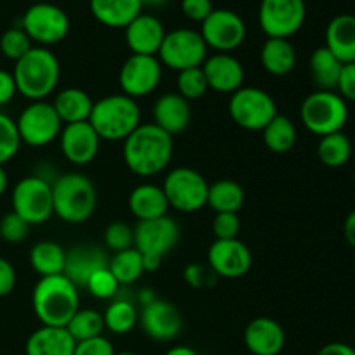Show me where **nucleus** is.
Returning <instances> with one entry per match:
<instances>
[{
    "instance_id": "f257e3e1",
    "label": "nucleus",
    "mask_w": 355,
    "mask_h": 355,
    "mask_svg": "<svg viewBox=\"0 0 355 355\" xmlns=\"http://www.w3.org/2000/svg\"><path fill=\"white\" fill-rule=\"evenodd\" d=\"M173 155V137L155 123H141L123 141L125 165L141 177L158 175Z\"/></svg>"
},
{
    "instance_id": "f03ea898",
    "label": "nucleus",
    "mask_w": 355,
    "mask_h": 355,
    "mask_svg": "<svg viewBox=\"0 0 355 355\" xmlns=\"http://www.w3.org/2000/svg\"><path fill=\"white\" fill-rule=\"evenodd\" d=\"M31 305L42 326L66 328L80 309L78 288L64 274L40 277L33 288Z\"/></svg>"
},
{
    "instance_id": "7ed1b4c3",
    "label": "nucleus",
    "mask_w": 355,
    "mask_h": 355,
    "mask_svg": "<svg viewBox=\"0 0 355 355\" xmlns=\"http://www.w3.org/2000/svg\"><path fill=\"white\" fill-rule=\"evenodd\" d=\"M59 61L49 49L31 47L12 69L16 89L21 96L33 101H45L59 82Z\"/></svg>"
},
{
    "instance_id": "20e7f679",
    "label": "nucleus",
    "mask_w": 355,
    "mask_h": 355,
    "mask_svg": "<svg viewBox=\"0 0 355 355\" xmlns=\"http://www.w3.org/2000/svg\"><path fill=\"white\" fill-rule=\"evenodd\" d=\"M89 123L101 141H125L141 125V110L132 97L111 94L94 103Z\"/></svg>"
},
{
    "instance_id": "39448f33",
    "label": "nucleus",
    "mask_w": 355,
    "mask_h": 355,
    "mask_svg": "<svg viewBox=\"0 0 355 355\" xmlns=\"http://www.w3.org/2000/svg\"><path fill=\"white\" fill-rule=\"evenodd\" d=\"M54 214L68 224H82L96 211L97 193L92 180L82 173H64L52 184Z\"/></svg>"
},
{
    "instance_id": "423d86ee",
    "label": "nucleus",
    "mask_w": 355,
    "mask_h": 355,
    "mask_svg": "<svg viewBox=\"0 0 355 355\" xmlns=\"http://www.w3.org/2000/svg\"><path fill=\"white\" fill-rule=\"evenodd\" d=\"M300 118L307 130L324 137L335 132H342L349 120V106L340 94L315 90L302 103Z\"/></svg>"
},
{
    "instance_id": "0eeeda50",
    "label": "nucleus",
    "mask_w": 355,
    "mask_h": 355,
    "mask_svg": "<svg viewBox=\"0 0 355 355\" xmlns=\"http://www.w3.org/2000/svg\"><path fill=\"white\" fill-rule=\"evenodd\" d=\"M207 58L208 47L203 37L189 28L168 31L158 52L159 62L177 73L189 68H200Z\"/></svg>"
},
{
    "instance_id": "6e6552de",
    "label": "nucleus",
    "mask_w": 355,
    "mask_h": 355,
    "mask_svg": "<svg viewBox=\"0 0 355 355\" xmlns=\"http://www.w3.org/2000/svg\"><path fill=\"white\" fill-rule=\"evenodd\" d=\"M229 114L232 121L245 130H263L277 114L276 101L266 90L257 87H241L229 99Z\"/></svg>"
},
{
    "instance_id": "1a4fd4ad",
    "label": "nucleus",
    "mask_w": 355,
    "mask_h": 355,
    "mask_svg": "<svg viewBox=\"0 0 355 355\" xmlns=\"http://www.w3.org/2000/svg\"><path fill=\"white\" fill-rule=\"evenodd\" d=\"M208 186L210 184L200 172L189 166H177L165 177L162 189L170 207L184 214H193L207 205Z\"/></svg>"
},
{
    "instance_id": "9d476101",
    "label": "nucleus",
    "mask_w": 355,
    "mask_h": 355,
    "mask_svg": "<svg viewBox=\"0 0 355 355\" xmlns=\"http://www.w3.org/2000/svg\"><path fill=\"white\" fill-rule=\"evenodd\" d=\"M12 211L26 224H44L54 214L52 184L38 175L21 179L12 189Z\"/></svg>"
},
{
    "instance_id": "9b49d317",
    "label": "nucleus",
    "mask_w": 355,
    "mask_h": 355,
    "mask_svg": "<svg viewBox=\"0 0 355 355\" xmlns=\"http://www.w3.org/2000/svg\"><path fill=\"white\" fill-rule=\"evenodd\" d=\"M21 28L42 47L64 40L69 33V17L61 7L49 2H37L23 14Z\"/></svg>"
},
{
    "instance_id": "f8f14e48",
    "label": "nucleus",
    "mask_w": 355,
    "mask_h": 355,
    "mask_svg": "<svg viewBox=\"0 0 355 355\" xmlns=\"http://www.w3.org/2000/svg\"><path fill=\"white\" fill-rule=\"evenodd\" d=\"M21 142L31 148H42L59 137L62 130L61 118L55 113L52 103L33 101L23 110L16 121Z\"/></svg>"
},
{
    "instance_id": "ddd939ff",
    "label": "nucleus",
    "mask_w": 355,
    "mask_h": 355,
    "mask_svg": "<svg viewBox=\"0 0 355 355\" xmlns=\"http://www.w3.org/2000/svg\"><path fill=\"white\" fill-rule=\"evenodd\" d=\"M305 0H262L259 21L269 38H290L304 26Z\"/></svg>"
},
{
    "instance_id": "4468645a",
    "label": "nucleus",
    "mask_w": 355,
    "mask_h": 355,
    "mask_svg": "<svg viewBox=\"0 0 355 355\" xmlns=\"http://www.w3.org/2000/svg\"><path fill=\"white\" fill-rule=\"evenodd\" d=\"M200 33L207 47L229 54L245 42L246 24L241 16L232 10L214 9V12L201 23Z\"/></svg>"
},
{
    "instance_id": "2eb2a0df",
    "label": "nucleus",
    "mask_w": 355,
    "mask_h": 355,
    "mask_svg": "<svg viewBox=\"0 0 355 355\" xmlns=\"http://www.w3.org/2000/svg\"><path fill=\"white\" fill-rule=\"evenodd\" d=\"M180 239V229L168 215L139 220L134 227V248L142 255L165 257L172 252Z\"/></svg>"
},
{
    "instance_id": "dca6fc26",
    "label": "nucleus",
    "mask_w": 355,
    "mask_h": 355,
    "mask_svg": "<svg viewBox=\"0 0 355 355\" xmlns=\"http://www.w3.org/2000/svg\"><path fill=\"white\" fill-rule=\"evenodd\" d=\"M162 62L158 55L132 54L120 69V87L132 99L149 96L162 80Z\"/></svg>"
},
{
    "instance_id": "f3484780",
    "label": "nucleus",
    "mask_w": 355,
    "mask_h": 355,
    "mask_svg": "<svg viewBox=\"0 0 355 355\" xmlns=\"http://www.w3.org/2000/svg\"><path fill=\"white\" fill-rule=\"evenodd\" d=\"M252 262V252L238 238L215 239L208 250V266L218 277L225 279H238L246 276Z\"/></svg>"
},
{
    "instance_id": "a211bd4d",
    "label": "nucleus",
    "mask_w": 355,
    "mask_h": 355,
    "mask_svg": "<svg viewBox=\"0 0 355 355\" xmlns=\"http://www.w3.org/2000/svg\"><path fill=\"white\" fill-rule=\"evenodd\" d=\"M139 322L144 335L155 342H170L182 329V318L175 305L159 298L142 305Z\"/></svg>"
},
{
    "instance_id": "6ab92c4d",
    "label": "nucleus",
    "mask_w": 355,
    "mask_h": 355,
    "mask_svg": "<svg viewBox=\"0 0 355 355\" xmlns=\"http://www.w3.org/2000/svg\"><path fill=\"white\" fill-rule=\"evenodd\" d=\"M62 156L75 165H87L99 151L101 139L89 121L64 125L59 134Z\"/></svg>"
},
{
    "instance_id": "aec40b11",
    "label": "nucleus",
    "mask_w": 355,
    "mask_h": 355,
    "mask_svg": "<svg viewBox=\"0 0 355 355\" xmlns=\"http://www.w3.org/2000/svg\"><path fill=\"white\" fill-rule=\"evenodd\" d=\"M203 73L207 78L208 89L222 94H234L239 90L245 82V69L243 64L231 54L210 55L203 62Z\"/></svg>"
},
{
    "instance_id": "412c9836",
    "label": "nucleus",
    "mask_w": 355,
    "mask_h": 355,
    "mask_svg": "<svg viewBox=\"0 0 355 355\" xmlns=\"http://www.w3.org/2000/svg\"><path fill=\"white\" fill-rule=\"evenodd\" d=\"M166 31L162 21L151 14L141 12L127 28L125 40L132 54L158 55Z\"/></svg>"
},
{
    "instance_id": "4be33fe9",
    "label": "nucleus",
    "mask_w": 355,
    "mask_h": 355,
    "mask_svg": "<svg viewBox=\"0 0 355 355\" xmlns=\"http://www.w3.org/2000/svg\"><path fill=\"white\" fill-rule=\"evenodd\" d=\"M246 349L253 355H279L284 349V329L270 318H255L245 328Z\"/></svg>"
},
{
    "instance_id": "5701e85b",
    "label": "nucleus",
    "mask_w": 355,
    "mask_h": 355,
    "mask_svg": "<svg viewBox=\"0 0 355 355\" xmlns=\"http://www.w3.org/2000/svg\"><path fill=\"white\" fill-rule=\"evenodd\" d=\"M153 123L168 135H179L191 123V104L180 94H163L153 107Z\"/></svg>"
},
{
    "instance_id": "b1692460",
    "label": "nucleus",
    "mask_w": 355,
    "mask_h": 355,
    "mask_svg": "<svg viewBox=\"0 0 355 355\" xmlns=\"http://www.w3.org/2000/svg\"><path fill=\"white\" fill-rule=\"evenodd\" d=\"M107 257L97 246L90 245H78L73 246L71 250L66 252V262H64V276L75 284L76 288H85L87 281L92 276L96 270L103 269L107 266Z\"/></svg>"
},
{
    "instance_id": "393cba45",
    "label": "nucleus",
    "mask_w": 355,
    "mask_h": 355,
    "mask_svg": "<svg viewBox=\"0 0 355 355\" xmlns=\"http://www.w3.org/2000/svg\"><path fill=\"white\" fill-rule=\"evenodd\" d=\"M76 342L66 328L42 326L26 340V355H73Z\"/></svg>"
},
{
    "instance_id": "a878e982",
    "label": "nucleus",
    "mask_w": 355,
    "mask_h": 355,
    "mask_svg": "<svg viewBox=\"0 0 355 355\" xmlns=\"http://www.w3.org/2000/svg\"><path fill=\"white\" fill-rule=\"evenodd\" d=\"M326 47L343 62H355V16L340 14L326 28Z\"/></svg>"
},
{
    "instance_id": "bb28decb",
    "label": "nucleus",
    "mask_w": 355,
    "mask_h": 355,
    "mask_svg": "<svg viewBox=\"0 0 355 355\" xmlns=\"http://www.w3.org/2000/svg\"><path fill=\"white\" fill-rule=\"evenodd\" d=\"M90 12L104 26L127 28L142 12L141 0H90Z\"/></svg>"
},
{
    "instance_id": "cd10ccee",
    "label": "nucleus",
    "mask_w": 355,
    "mask_h": 355,
    "mask_svg": "<svg viewBox=\"0 0 355 355\" xmlns=\"http://www.w3.org/2000/svg\"><path fill=\"white\" fill-rule=\"evenodd\" d=\"M128 208L139 220H151L166 215L170 205L162 187L155 184H141L134 187L128 196Z\"/></svg>"
},
{
    "instance_id": "c85d7f7f",
    "label": "nucleus",
    "mask_w": 355,
    "mask_h": 355,
    "mask_svg": "<svg viewBox=\"0 0 355 355\" xmlns=\"http://www.w3.org/2000/svg\"><path fill=\"white\" fill-rule=\"evenodd\" d=\"M52 106H54L58 116L61 118L62 125H69L80 123V121H89L94 107V101L85 90L69 87V89L61 90L54 97Z\"/></svg>"
},
{
    "instance_id": "c756f323",
    "label": "nucleus",
    "mask_w": 355,
    "mask_h": 355,
    "mask_svg": "<svg viewBox=\"0 0 355 355\" xmlns=\"http://www.w3.org/2000/svg\"><path fill=\"white\" fill-rule=\"evenodd\" d=\"M260 62L270 75L284 76L293 71L297 52L288 38H267L260 51Z\"/></svg>"
},
{
    "instance_id": "7c9ffc66",
    "label": "nucleus",
    "mask_w": 355,
    "mask_h": 355,
    "mask_svg": "<svg viewBox=\"0 0 355 355\" xmlns=\"http://www.w3.org/2000/svg\"><path fill=\"white\" fill-rule=\"evenodd\" d=\"M342 68L343 62L326 45L315 49L311 55V61H309L312 82L318 87V90L335 92V89L338 87L340 75H342Z\"/></svg>"
},
{
    "instance_id": "2f4dec72",
    "label": "nucleus",
    "mask_w": 355,
    "mask_h": 355,
    "mask_svg": "<svg viewBox=\"0 0 355 355\" xmlns=\"http://www.w3.org/2000/svg\"><path fill=\"white\" fill-rule=\"evenodd\" d=\"M207 205L215 214H238L245 205V189L236 180H217L208 186Z\"/></svg>"
},
{
    "instance_id": "473e14b6",
    "label": "nucleus",
    "mask_w": 355,
    "mask_h": 355,
    "mask_svg": "<svg viewBox=\"0 0 355 355\" xmlns=\"http://www.w3.org/2000/svg\"><path fill=\"white\" fill-rule=\"evenodd\" d=\"M66 250L54 241H40L31 248L30 263L40 277L64 272Z\"/></svg>"
},
{
    "instance_id": "72a5a7b5",
    "label": "nucleus",
    "mask_w": 355,
    "mask_h": 355,
    "mask_svg": "<svg viewBox=\"0 0 355 355\" xmlns=\"http://www.w3.org/2000/svg\"><path fill=\"white\" fill-rule=\"evenodd\" d=\"M263 144L267 149L276 155H284V153L291 151V148L297 142V128L295 123L288 116L277 113L272 120L267 123L263 128Z\"/></svg>"
},
{
    "instance_id": "f704fd0d",
    "label": "nucleus",
    "mask_w": 355,
    "mask_h": 355,
    "mask_svg": "<svg viewBox=\"0 0 355 355\" xmlns=\"http://www.w3.org/2000/svg\"><path fill=\"white\" fill-rule=\"evenodd\" d=\"M318 156L328 168H340L352 156V142L343 132L324 135L318 144Z\"/></svg>"
},
{
    "instance_id": "c9c22d12",
    "label": "nucleus",
    "mask_w": 355,
    "mask_h": 355,
    "mask_svg": "<svg viewBox=\"0 0 355 355\" xmlns=\"http://www.w3.org/2000/svg\"><path fill=\"white\" fill-rule=\"evenodd\" d=\"M104 328L114 335H127L139 322V312L128 300H114L107 305L103 314Z\"/></svg>"
},
{
    "instance_id": "e433bc0d",
    "label": "nucleus",
    "mask_w": 355,
    "mask_h": 355,
    "mask_svg": "<svg viewBox=\"0 0 355 355\" xmlns=\"http://www.w3.org/2000/svg\"><path fill=\"white\" fill-rule=\"evenodd\" d=\"M107 269L111 270L120 286L132 284L142 276L144 266H142V255L135 248L123 250V252L114 253L113 259L107 262Z\"/></svg>"
},
{
    "instance_id": "4c0bfd02",
    "label": "nucleus",
    "mask_w": 355,
    "mask_h": 355,
    "mask_svg": "<svg viewBox=\"0 0 355 355\" xmlns=\"http://www.w3.org/2000/svg\"><path fill=\"white\" fill-rule=\"evenodd\" d=\"M69 335L73 336L76 343L83 342V340L96 338V336H103L104 328V319L103 314L92 309H78L76 314L69 319L66 324Z\"/></svg>"
},
{
    "instance_id": "58836bf2",
    "label": "nucleus",
    "mask_w": 355,
    "mask_h": 355,
    "mask_svg": "<svg viewBox=\"0 0 355 355\" xmlns=\"http://www.w3.org/2000/svg\"><path fill=\"white\" fill-rule=\"evenodd\" d=\"M177 89H179L177 94H180L189 103L191 101L201 99L208 90L203 68L200 66V68H189L179 71V75H177Z\"/></svg>"
},
{
    "instance_id": "ea45409f",
    "label": "nucleus",
    "mask_w": 355,
    "mask_h": 355,
    "mask_svg": "<svg viewBox=\"0 0 355 355\" xmlns=\"http://www.w3.org/2000/svg\"><path fill=\"white\" fill-rule=\"evenodd\" d=\"M31 47L33 45H31L30 37L24 33V30L21 26L9 28L0 37V51H2V54L7 59H10L14 62L19 61Z\"/></svg>"
},
{
    "instance_id": "a19ab883",
    "label": "nucleus",
    "mask_w": 355,
    "mask_h": 355,
    "mask_svg": "<svg viewBox=\"0 0 355 355\" xmlns=\"http://www.w3.org/2000/svg\"><path fill=\"white\" fill-rule=\"evenodd\" d=\"M21 148V137L16 121L0 113V165L10 162Z\"/></svg>"
},
{
    "instance_id": "79ce46f5",
    "label": "nucleus",
    "mask_w": 355,
    "mask_h": 355,
    "mask_svg": "<svg viewBox=\"0 0 355 355\" xmlns=\"http://www.w3.org/2000/svg\"><path fill=\"white\" fill-rule=\"evenodd\" d=\"M85 288L89 290V293L92 297L99 298V300H107V298H113L114 295L120 290V283L116 281V277L111 274V270L106 267L96 270L92 276L87 281Z\"/></svg>"
},
{
    "instance_id": "37998d69",
    "label": "nucleus",
    "mask_w": 355,
    "mask_h": 355,
    "mask_svg": "<svg viewBox=\"0 0 355 355\" xmlns=\"http://www.w3.org/2000/svg\"><path fill=\"white\" fill-rule=\"evenodd\" d=\"M104 243L114 253L134 248V227L125 222H113L104 231Z\"/></svg>"
},
{
    "instance_id": "c03bdc74",
    "label": "nucleus",
    "mask_w": 355,
    "mask_h": 355,
    "mask_svg": "<svg viewBox=\"0 0 355 355\" xmlns=\"http://www.w3.org/2000/svg\"><path fill=\"white\" fill-rule=\"evenodd\" d=\"M184 279L194 290H210L215 286L218 276L208 263L194 262L184 269Z\"/></svg>"
},
{
    "instance_id": "a18cd8bd",
    "label": "nucleus",
    "mask_w": 355,
    "mask_h": 355,
    "mask_svg": "<svg viewBox=\"0 0 355 355\" xmlns=\"http://www.w3.org/2000/svg\"><path fill=\"white\" fill-rule=\"evenodd\" d=\"M30 232V224L23 220L17 214L9 211L0 218V238L10 245H17V243L24 241Z\"/></svg>"
},
{
    "instance_id": "49530a36",
    "label": "nucleus",
    "mask_w": 355,
    "mask_h": 355,
    "mask_svg": "<svg viewBox=\"0 0 355 355\" xmlns=\"http://www.w3.org/2000/svg\"><path fill=\"white\" fill-rule=\"evenodd\" d=\"M241 229L238 214H215L211 222V231L215 239H236Z\"/></svg>"
},
{
    "instance_id": "de8ad7c7",
    "label": "nucleus",
    "mask_w": 355,
    "mask_h": 355,
    "mask_svg": "<svg viewBox=\"0 0 355 355\" xmlns=\"http://www.w3.org/2000/svg\"><path fill=\"white\" fill-rule=\"evenodd\" d=\"M113 345L104 336H96V338L83 340L75 345V352L73 355H114Z\"/></svg>"
},
{
    "instance_id": "09e8293b",
    "label": "nucleus",
    "mask_w": 355,
    "mask_h": 355,
    "mask_svg": "<svg viewBox=\"0 0 355 355\" xmlns=\"http://www.w3.org/2000/svg\"><path fill=\"white\" fill-rule=\"evenodd\" d=\"M180 7H182L184 16L189 17L191 21H196V23H203L214 12L211 0H182Z\"/></svg>"
},
{
    "instance_id": "8fccbe9b",
    "label": "nucleus",
    "mask_w": 355,
    "mask_h": 355,
    "mask_svg": "<svg viewBox=\"0 0 355 355\" xmlns=\"http://www.w3.org/2000/svg\"><path fill=\"white\" fill-rule=\"evenodd\" d=\"M336 90H338V94L343 99L355 103V62L343 64Z\"/></svg>"
},
{
    "instance_id": "3c124183",
    "label": "nucleus",
    "mask_w": 355,
    "mask_h": 355,
    "mask_svg": "<svg viewBox=\"0 0 355 355\" xmlns=\"http://www.w3.org/2000/svg\"><path fill=\"white\" fill-rule=\"evenodd\" d=\"M16 269L7 259L0 257V297H7L16 288Z\"/></svg>"
},
{
    "instance_id": "603ef678",
    "label": "nucleus",
    "mask_w": 355,
    "mask_h": 355,
    "mask_svg": "<svg viewBox=\"0 0 355 355\" xmlns=\"http://www.w3.org/2000/svg\"><path fill=\"white\" fill-rule=\"evenodd\" d=\"M17 94L16 82H14L12 73L0 69V107L9 104Z\"/></svg>"
},
{
    "instance_id": "864d4df0",
    "label": "nucleus",
    "mask_w": 355,
    "mask_h": 355,
    "mask_svg": "<svg viewBox=\"0 0 355 355\" xmlns=\"http://www.w3.org/2000/svg\"><path fill=\"white\" fill-rule=\"evenodd\" d=\"M318 355H355V347H350L349 343L333 342L322 347Z\"/></svg>"
},
{
    "instance_id": "5fc2aeb1",
    "label": "nucleus",
    "mask_w": 355,
    "mask_h": 355,
    "mask_svg": "<svg viewBox=\"0 0 355 355\" xmlns=\"http://www.w3.org/2000/svg\"><path fill=\"white\" fill-rule=\"evenodd\" d=\"M343 236H345L347 243H349L352 248H355V210L349 214V217L345 218V224H343Z\"/></svg>"
},
{
    "instance_id": "6e6d98bb",
    "label": "nucleus",
    "mask_w": 355,
    "mask_h": 355,
    "mask_svg": "<svg viewBox=\"0 0 355 355\" xmlns=\"http://www.w3.org/2000/svg\"><path fill=\"white\" fill-rule=\"evenodd\" d=\"M162 262H163V259L158 255H142V266H144V272L146 270H149V272H153V270H158L159 267H162Z\"/></svg>"
},
{
    "instance_id": "4d7b16f0",
    "label": "nucleus",
    "mask_w": 355,
    "mask_h": 355,
    "mask_svg": "<svg viewBox=\"0 0 355 355\" xmlns=\"http://www.w3.org/2000/svg\"><path fill=\"white\" fill-rule=\"evenodd\" d=\"M165 355H198V352L191 349V347L177 345V347H172V349H170Z\"/></svg>"
},
{
    "instance_id": "13d9d810",
    "label": "nucleus",
    "mask_w": 355,
    "mask_h": 355,
    "mask_svg": "<svg viewBox=\"0 0 355 355\" xmlns=\"http://www.w3.org/2000/svg\"><path fill=\"white\" fill-rule=\"evenodd\" d=\"M7 184H9V180H7V173L6 170H3V165H0V196L7 191Z\"/></svg>"
},
{
    "instance_id": "bf43d9fd",
    "label": "nucleus",
    "mask_w": 355,
    "mask_h": 355,
    "mask_svg": "<svg viewBox=\"0 0 355 355\" xmlns=\"http://www.w3.org/2000/svg\"><path fill=\"white\" fill-rule=\"evenodd\" d=\"M141 2H142V7H144V6L159 7V6H163V3L168 2V0H141Z\"/></svg>"
},
{
    "instance_id": "052dcab7",
    "label": "nucleus",
    "mask_w": 355,
    "mask_h": 355,
    "mask_svg": "<svg viewBox=\"0 0 355 355\" xmlns=\"http://www.w3.org/2000/svg\"><path fill=\"white\" fill-rule=\"evenodd\" d=\"M114 355H137V354H134V352H121V354H114Z\"/></svg>"
},
{
    "instance_id": "680f3d73",
    "label": "nucleus",
    "mask_w": 355,
    "mask_h": 355,
    "mask_svg": "<svg viewBox=\"0 0 355 355\" xmlns=\"http://www.w3.org/2000/svg\"><path fill=\"white\" fill-rule=\"evenodd\" d=\"M31 2H35V3H37V2H45V0H31Z\"/></svg>"
},
{
    "instance_id": "e2e57ef3",
    "label": "nucleus",
    "mask_w": 355,
    "mask_h": 355,
    "mask_svg": "<svg viewBox=\"0 0 355 355\" xmlns=\"http://www.w3.org/2000/svg\"><path fill=\"white\" fill-rule=\"evenodd\" d=\"M354 182H355V172H354Z\"/></svg>"
}]
</instances>
